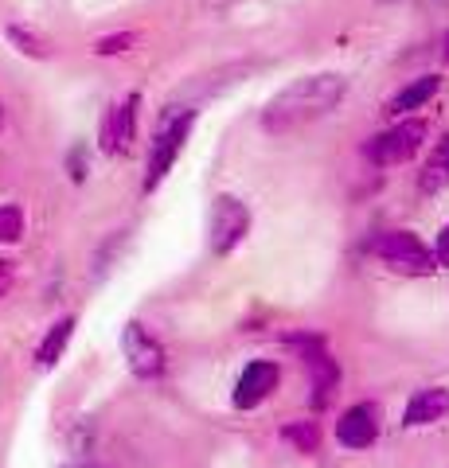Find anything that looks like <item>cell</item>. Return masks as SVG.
I'll use <instances>...</instances> for the list:
<instances>
[{"mask_svg": "<svg viewBox=\"0 0 449 468\" xmlns=\"http://www.w3.org/2000/svg\"><path fill=\"white\" fill-rule=\"evenodd\" d=\"M449 414V390L445 387H422L411 394L407 410H402V426H433V421H442Z\"/></svg>", "mask_w": 449, "mask_h": 468, "instance_id": "8fae6325", "label": "cell"}, {"mask_svg": "<svg viewBox=\"0 0 449 468\" xmlns=\"http://www.w3.org/2000/svg\"><path fill=\"white\" fill-rule=\"evenodd\" d=\"M82 176H86V165H82V149L70 153V180L82 184Z\"/></svg>", "mask_w": 449, "mask_h": 468, "instance_id": "44dd1931", "label": "cell"}, {"mask_svg": "<svg viewBox=\"0 0 449 468\" xmlns=\"http://www.w3.org/2000/svg\"><path fill=\"white\" fill-rule=\"evenodd\" d=\"M449 184V137L438 141V149L430 153V165L422 168V192H438Z\"/></svg>", "mask_w": 449, "mask_h": 468, "instance_id": "9a60e30c", "label": "cell"}, {"mask_svg": "<svg viewBox=\"0 0 449 468\" xmlns=\"http://www.w3.org/2000/svg\"><path fill=\"white\" fill-rule=\"evenodd\" d=\"M70 468H102V464H94V461H86V464H70Z\"/></svg>", "mask_w": 449, "mask_h": 468, "instance_id": "603a6c76", "label": "cell"}, {"mask_svg": "<svg viewBox=\"0 0 449 468\" xmlns=\"http://www.w3.org/2000/svg\"><path fill=\"white\" fill-rule=\"evenodd\" d=\"M344 94H347V82H344V75H332V70H325V75L297 79L266 106L262 125L273 129V133H285V129H297L305 122L325 117L328 110H337Z\"/></svg>", "mask_w": 449, "mask_h": 468, "instance_id": "6da1fadb", "label": "cell"}, {"mask_svg": "<svg viewBox=\"0 0 449 468\" xmlns=\"http://www.w3.org/2000/svg\"><path fill=\"white\" fill-rule=\"evenodd\" d=\"M422 141H426V122L422 117H402V122L383 129L380 137H371L364 144V153H368L371 165L390 168V165H407V160L422 149Z\"/></svg>", "mask_w": 449, "mask_h": 468, "instance_id": "277c9868", "label": "cell"}, {"mask_svg": "<svg viewBox=\"0 0 449 468\" xmlns=\"http://www.w3.org/2000/svg\"><path fill=\"white\" fill-rule=\"evenodd\" d=\"M70 335H75V316L55 320V324L48 328V335L39 340V347H36V363H39V367H55V363H59L63 347L70 344Z\"/></svg>", "mask_w": 449, "mask_h": 468, "instance_id": "4fadbf2b", "label": "cell"}, {"mask_svg": "<svg viewBox=\"0 0 449 468\" xmlns=\"http://www.w3.org/2000/svg\"><path fill=\"white\" fill-rule=\"evenodd\" d=\"M438 90H442V79H438V75H422V79H414V82H407L395 98L387 101V113H390V117H399V122H402L407 113L422 110L426 101H430L433 94H438Z\"/></svg>", "mask_w": 449, "mask_h": 468, "instance_id": "7c38bea8", "label": "cell"}, {"mask_svg": "<svg viewBox=\"0 0 449 468\" xmlns=\"http://www.w3.org/2000/svg\"><path fill=\"white\" fill-rule=\"evenodd\" d=\"M20 234H24V211L16 203H0V246L20 242Z\"/></svg>", "mask_w": 449, "mask_h": 468, "instance_id": "e0dca14e", "label": "cell"}, {"mask_svg": "<svg viewBox=\"0 0 449 468\" xmlns=\"http://www.w3.org/2000/svg\"><path fill=\"white\" fill-rule=\"evenodd\" d=\"M5 122H8V113H5V106H0V129H5Z\"/></svg>", "mask_w": 449, "mask_h": 468, "instance_id": "cb8c5ba5", "label": "cell"}, {"mask_svg": "<svg viewBox=\"0 0 449 468\" xmlns=\"http://www.w3.org/2000/svg\"><path fill=\"white\" fill-rule=\"evenodd\" d=\"M371 254L383 258L390 270L411 273V277H426L433 270H442L438 258H433V250H430V246H422V239L411 234V230H387V234H380V239L371 242Z\"/></svg>", "mask_w": 449, "mask_h": 468, "instance_id": "3957f363", "label": "cell"}, {"mask_svg": "<svg viewBox=\"0 0 449 468\" xmlns=\"http://www.w3.org/2000/svg\"><path fill=\"white\" fill-rule=\"evenodd\" d=\"M380 437V406L375 402H356L337 418V441L344 449H368Z\"/></svg>", "mask_w": 449, "mask_h": 468, "instance_id": "30bf717a", "label": "cell"}, {"mask_svg": "<svg viewBox=\"0 0 449 468\" xmlns=\"http://www.w3.org/2000/svg\"><path fill=\"white\" fill-rule=\"evenodd\" d=\"M137 39H141L137 32H118V36H102V39L94 43V55H98V58H110V55H125V51L134 48Z\"/></svg>", "mask_w": 449, "mask_h": 468, "instance_id": "ac0fdd59", "label": "cell"}, {"mask_svg": "<svg viewBox=\"0 0 449 468\" xmlns=\"http://www.w3.org/2000/svg\"><path fill=\"white\" fill-rule=\"evenodd\" d=\"M196 125V113L184 110V113H172L161 122V129H156L153 137V149H149V165H144V192H156V187L165 184V176L172 172V165H176V156L184 153L187 144V133H192Z\"/></svg>", "mask_w": 449, "mask_h": 468, "instance_id": "7a4b0ae2", "label": "cell"}, {"mask_svg": "<svg viewBox=\"0 0 449 468\" xmlns=\"http://www.w3.org/2000/svg\"><path fill=\"white\" fill-rule=\"evenodd\" d=\"M433 258H438L442 270H449V223L438 230V239H433Z\"/></svg>", "mask_w": 449, "mask_h": 468, "instance_id": "d6986e66", "label": "cell"}, {"mask_svg": "<svg viewBox=\"0 0 449 468\" xmlns=\"http://www.w3.org/2000/svg\"><path fill=\"white\" fill-rule=\"evenodd\" d=\"M122 347H125V359H129V371L137 378H161L165 375V344L141 324V320H129L125 332H122Z\"/></svg>", "mask_w": 449, "mask_h": 468, "instance_id": "5b68a950", "label": "cell"}, {"mask_svg": "<svg viewBox=\"0 0 449 468\" xmlns=\"http://www.w3.org/2000/svg\"><path fill=\"white\" fill-rule=\"evenodd\" d=\"M12 289V261L0 254V297H5V292Z\"/></svg>", "mask_w": 449, "mask_h": 468, "instance_id": "ffe728a7", "label": "cell"}, {"mask_svg": "<svg viewBox=\"0 0 449 468\" xmlns=\"http://www.w3.org/2000/svg\"><path fill=\"white\" fill-rule=\"evenodd\" d=\"M5 36H8V43H12V48H16L20 55H32V58H48V55H51V43L43 39V36H36L32 27L8 24V27H5Z\"/></svg>", "mask_w": 449, "mask_h": 468, "instance_id": "2e32d148", "label": "cell"}, {"mask_svg": "<svg viewBox=\"0 0 449 468\" xmlns=\"http://www.w3.org/2000/svg\"><path fill=\"white\" fill-rule=\"evenodd\" d=\"M251 230V207L239 196H219L211 207V250L230 254Z\"/></svg>", "mask_w": 449, "mask_h": 468, "instance_id": "8992f818", "label": "cell"}, {"mask_svg": "<svg viewBox=\"0 0 449 468\" xmlns=\"http://www.w3.org/2000/svg\"><path fill=\"white\" fill-rule=\"evenodd\" d=\"M294 344L305 347V356H301V363H305V371H309V383H313V406H328L332 399V390L340 387V363L328 356L325 344L316 340V335H294Z\"/></svg>", "mask_w": 449, "mask_h": 468, "instance_id": "52a82bcc", "label": "cell"}, {"mask_svg": "<svg viewBox=\"0 0 449 468\" xmlns=\"http://www.w3.org/2000/svg\"><path fill=\"white\" fill-rule=\"evenodd\" d=\"M282 383V367L273 359H254L246 363L239 383H235V406L239 410H258Z\"/></svg>", "mask_w": 449, "mask_h": 468, "instance_id": "9c48e42d", "label": "cell"}, {"mask_svg": "<svg viewBox=\"0 0 449 468\" xmlns=\"http://www.w3.org/2000/svg\"><path fill=\"white\" fill-rule=\"evenodd\" d=\"M442 55H445V63H449V32L442 36Z\"/></svg>", "mask_w": 449, "mask_h": 468, "instance_id": "7402d4cb", "label": "cell"}, {"mask_svg": "<svg viewBox=\"0 0 449 468\" xmlns=\"http://www.w3.org/2000/svg\"><path fill=\"white\" fill-rule=\"evenodd\" d=\"M282 441L294 445L297 452H316V449H321V426H316L313 418L285 421V426H282Z\"/></svg>", "mask_w": 449, "mask_h": 468, "instance_id": "5bb4252c", "label": "cell"}, {"mask_svg": "<svg viewBox=\"0 0 449 468\" xmlns=\"http://www.w3.org/2000/svg\"><path fill=\"white\" fill-rule=\"evenodd\" d=\"M137 106H141V98L129 94L122 101H113V106L102 113V133H98V141H102L106 156H118V153H125L129 144H134V137H137Z\"/></svg>", "mask_w": 449, "mask_h": 468, "instance_id": "ba28073f", "label": "cell"}]
</instances>
